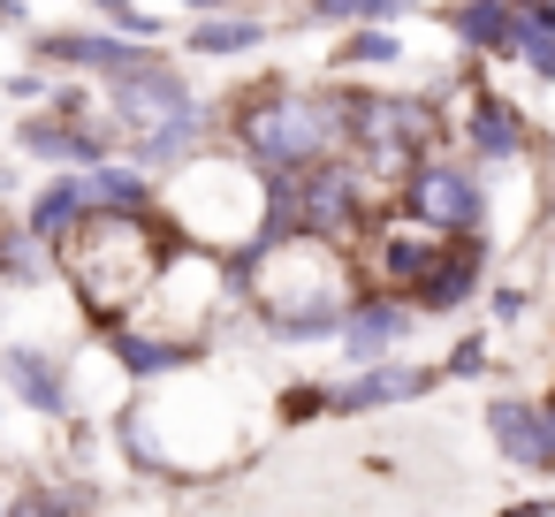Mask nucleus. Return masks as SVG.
Returning <instances> with one entry per match:
<instances>
[{"label": "nucleus", "mask_w": 555, "mask_h": 517, "mask_svg": "<svg viewBox=\"0 0 555 517\" xmlns=\"http://www.w3.org/2000/svg\"><path fill=\"white\" fill-rule=\"evenodd\" d=\"M176 244H183V229L168 221V206H153V214H100L92 206V221L62 244V282L77 289L92 327H115V320L145 312Z\"/></svg>", "instance_id": "nucleus-3"}, {"label": "nucleus", "mask_w": 555, "mask_h": 517, "mask_svg": "<svg viewBox=\"0 0 555 517\" xmlns=\"http://www.w3.org/2000/svg\"><path fill=\"white\" fill-rule=\"evenodd\" d=\"M214 138H221V107L191 100V107H176V115H160V122L130 130V145H122V153H138V160H145L153 176H176L183 160L214 153Z\"/></svg>", "instance_id": "nucleus-12"}, {"label": "nucleus", "mask_w": 555, "mask_h": 517, "mask_svg": "<svg viewBox=\"0 0 555 517\" xmlns=\"http://www.w3.org/2000/svg\"><path fill=\"white\" fill-rule=\"evenodd\" d=\"M100 92H107V107H115V122L122 130H145V122H160V115H176V107H191L198 92L183 85V69L168 62V54H138L130 69H115V77H100Z\"/></svg>", "instance_id": "nucleus-8"}, {"label": "nucleus", "mask_w": 555, "mask_h": 517, "mask_svg": "<svg viewBox=\"0 0 555 517\" xmlns=\"http://www.w3.org/2000/svg\"><path fill=\"white\" fill-rule=\"evenodd\" d=\"M350 122H358V92L350 85L259 77V85L221 100V138L236 153H251L259 168H312L327 153H350Z\"/></svg>", "instance_id": "nucleus-2"}, {"label": "nucleus", "mask_w": 555, "mask_h": 517, "mask_svg": "<svg viewBox=\"0 0 555 517\" xmlns=\"http://www.w3.org/2000/svg\"><path fill=\"white\" fill-rule=\"evenodd\" d=\"M517 16H525V0H449V31L479 62H509L517 54Z\"/></svg>", "instance_id": "nucleus-16"}, {"label": "nucleus", "mask_w": 555, "mask_h": 517, "mask_svg": "<svg viewBox=\"0 0 555 517\" xmlns=\"http://www.w3.org/2000/svg\"><path fill=\"white\" fill-rule=\"evenodd\" d=\"M335 69H403V39L388 24H350L335 47Z\"/></svg>", "instance_id": "nucleus-21"}, {"label": "nucleus", "mask_w": 555, "mask_h": 517, "mask_svg": "<svg viewBox=\"0 0 555 517\" xmlns=\"http://www.w3.org/2000/svg\"><path fill=\"white\" fill-rule=\"evenodd\" d=\"M0 509H9V502H0Z\"/></svg>", "instance_id": "nucleus-31"}, {"label": "nucleus", "mask_w": 555, "mask_h": 517, "mask_svg": "<svg viewBox=\"0 0 555 517\" xmlns=\"http://www.w3.org/2000/svg\"><path fill=\"white\" fill-rule=\"evenodd\" d=\"M100 350H107V358H115V373H130L138 388H153V380H168V373H183V365H198V358H206L198 342L160 335L153 320H115V327H100Z\"/></svg>", "instance_id": "nucleus-13"}, {"label": "nucleus", "mask_w": 555, "mask_h": 517, "mask_svg": "<svg viewBox=\"0 0 555 517\" xmlns=\"http://www.w3.org/2000/svg\"><path fill=\"white\" fill-rule=\"evenodd\" d=\"M487 312L509 327V320H525L532 312V289H517V282H502V289H487Z\"/></svg>", "instance_id": "nucleus-26"}, {"label": "nucleus", "mask_w": 555, "mask_h": 517, "mask_svg": "<svg viewBox=\"0 0 555 517\" xmlns=\"http://www.w3.org/2000/svg\"><path fill=\"white\" fill-rule=\"evenodd\" d=\"M229 274L244 289V312L267 327V342H327L343 335L365 274H358V251L335 244V236H251L229 251Z\"/></svg>", "instance_id": "nucleus-1"}, {"label": "nucleus", "mask_w": 555, "mask_h": 517, "mask_svg": "<svg viewBox=\"0 0 555 517\" xmlns=\"http://www.w3.org/2000/svg\"><path fill=\"white\" fill-rule=\"evenodd\" d=\"M532 471H555V403L540 396V434H532Z\"/></svg>", "instance_id": "nucleus-27"}, {"label": "nucleus", "mask_w": 555, "mask_h": 517, "mask_svg": "<svg viewBox=\"0 0 555 517\" xmlns=\"http://www.w3.org/2000/svg\"><path fill=\"white\" fill-rule=\"evenodd\" d=\"M456 145H464L487 176H517L525 153H532V130H525V115H517L502 92L472 85V92H456Z\"/></svg>", "instance_id": "nucleus-7"}, {"label": "nucleus", "mask_w": 555, "mask_h": 517, "mask_svg": "<svg viewBox=\"0 0 555 517\" xmlns=\"http://www.w3.org/2000/svg\"><path fill=\"white\" fill-rule=\"evenodd\" d=\"M267 39H274V24L251 9V0H244V9L191 16V31H183V47H191V54H206V62H244V54H259Z\"/></svg>", "instance_id": "nucleus-17"}, {"label": "nucleus", "mask_w": 555, "mask_h": 517, "mask_svg": "<svg viewBox=\"0 0 555 517\" xmlns=\"http://www.w3.org/2000/svg\"><path fill=\"white\" fill-rule=\"evenodd\" d=\"M411 9H426V0H297L305 24H396Z\"/></svg>", "instance_id": "nucleus-22"}, {"label": "nucleus", "mask_w": 555, "mask_h": 517, "mask_svg": "<svg viewBox=\"0 0 555 517\" xmlns=\"http://www.w3.org/2000/svg\"><path fill=\"white\" fill-rule=\"evenodd\" d=\"M426 312L403 297V289H358V305H350V320H343V365H373V358H396L403 342H411V327H418Z\"/></svg>", "instance_id": "nucleus-9"}, {"label": "nucleus", "mask_w": 555, "mask_h": 517, "mask_svg": "<svg viewBox=\"0 0 555 517\" xmlns=\"http://www.w3.org/2000/svg\"><path fill=\"white\" fill-rule=\"evenodd\" d=\"M54 267H62V251H54L31 221H0V282L39 289V282H54Z\"/></svg>", "instance_id": "nucleus-19"}, {"label": "nucleus", "mask_w": 555, "mask_h": 517, "mask_svg": "<svg viewBox=\"0 0 555 517\" xmlns=\"http://www.w3.org/2000/svg\"><path fill=\"white\" fill-rule=\"evenodd\" d=\"M0 24H31V0H0Z\"/></svg>", "instance_id": "nucleus-30"}, {"label": "nucleus", "mask_w": 555, "mask_h": 517, "mask_svg": "<svg viewBox=\"0 0 555 517\" xmlns=\"http://www.w3.org/2000/svg\"><path fill=\"white\" fill-rule=\"evenodd\" d=\"M487 434H494V449L517 464V471H532V434H540V403H525V396H494L487 403Z\"/></svg>", "instance_id": "nucleus-20"}, {"label": "nucleus", "mask_w": 555, "mask_h": 517, "mask_svg": "<svg viewBox=\"0 0 555 517\" xmlns=\"http://www.w3.org/2000/svg\"><path fill=\"white\" fill-rule=\"evenodd\" d=\"M479 289H487V229H449V244H441V259L426 267V282L411 289V305H418L426 320H449V312H464Z\"/></svg>", "instance_id": "nucleus-10"}, {"label": "nucleus", "mask_w": 555, "mask_h": 517, "mask_svg": "<svg viewBox=\"0 0 555 517\" xmlns=\"http://www.w3.org/2000/svg\"><path fill=\"white\" fill-rule=\"evenodd\" d=\"M160 206L191 244L236 251L267 229V168L251 153H198L176 176H160Z\"/></svg>", "instance_id": "nucleus-4"}, {"label": "nucleus", "mask_w": 555, "mask_h": 517, "mask_svg": "<svg viewBox=\"0 0 555 517\" xmlns=\"http://www.w3.org/2000/svg\"><path fill=\"white\" fill-rule=\"evenodd\" d=\"M168 9H191V16H214V9H244V0H168Z\"/></svg>", "instance_id": "nucleus-29"}, {"label": "nucleus", "mask_w": 555, "mask_h": 517, "mask_svg": "<svg viewBox=\"0 0 555 517\" xmlns=\"http://www.w3.org/2000/svg\"><path fill=\"white\" fill-rule=\"evenodd\" d=\"M24 221H31V229H39V236H47L54 251H62V244H69V236H77V229L92 221V198H85V168H54V176H47V183L31 191Z\"/></svg>", "instance_id": "nucleus-18"}, {"label": "nucleus", "mask_w": 555, "mask_h": 517, "mask_svg": "<svg viewBox=\"0 0 555 517\" xmlns=\"http://www.w3.org/2000/svg\"><path fill=\"white\" fill-rule=\"evenodd\" d=\"M0 92H9V100H47V92H54V77H47V62H39V69H16Z\"/></svg>", "instance_id": "nucleus-28"}, {"label": "nucleus", "mask_w": 555, "mask_h": 517, "mask_svg": "<svg viewBox=\"0 0 555 517\" xmlns=\"http://www.w3.org/2000/svg\"><path fill=\"white\" fill-rule=\"evenodd\" d=\"M396 198H403L411 214H426L434 229H487V214H494L487 168H479L472 153H449V145H441V153H426Z\"/></svg>", "instance_id": "nucleus-5"}, {"label": "nucleus", "mask_w": 555, "mask_h": 517, "mask_svg": "<svg viewBox=\"0 0 555 517\" xmlns=\"http://www.w3.org/2000/svg\"><path fill=\"white\" fill-rule=\"evenodd\" d=\"M92 9H100L115 31H130V39H160V31H168L153 9H138V0H92Z\"/></svg>", "instance_id": "nucleus-25"}, {"label": "nucleus", "mask_w": 555, "mask_h": 517, "mask_svg": "<svg viewBox=\"0 0 555 517\" xmlns=\"http://www.w3.org/2000/svg\"><path fill=\"white\" fill-rule=\"evenodd\" d=\"M487 365H494V342H487V327H479V335H456V342H449V358H441V373H449V380H479Z\"/></svg>", "instance_id": "nucleus-24"}, {"label": "nucleus", "mask_w": 555, "mask_h": 517, "mask_svg": "<svg viewBox=\"0 0 555 517\" xmlns=\"http://www.w3.org/2000/svg\"><path fill=\"white\" fill-rule=\"evenodd\" d=\"M0 380L24 396V411H39V418H54V426L85 411V403H77V380H69L47 350H31V342H9V350H0Z\"/></svg>", "instance_id": "nucleus-15"}, {"label": "nucleus", "mask_w": 555, "mask_h": 517, "mask_svg": "<svg viewBox=\"0 0 555 517\" xmlns=\"http://www.w3.org/2000/svg\"><path fill=\"white\" fill-rule=\"evenodd\" d=\"M434 380H449V373H441V365H411V358H373V365H350V380H335V418H365V411L418 403Z\"/></svg>", "instance_id": "nucleus-11"}, {"label": "nucleus", "mask_w": 555, "mask_h": 517, "mask_svg": "<svg viewBox=\"0 0 555 517\" xmlns=\"http://www.w3.org/2000/svg\"><path fill=\"white\" fill-rule=\"evenodd\" d=\"M153 39H130V31H69V24H54V31H39L31 39V54L47 62V69H85V77H115V69H130L138 54H145Z\"/></svg>", "instance_id": "nucleus-14"}, {"label": "nucleus", "mask_w": 555, "mask_h": 517, "mask_svg": "<svg viewBox=\"0 0 555 517\" xmlns=\"http://www.w3.org/2000/svg\"><path fill=\"white\" fill-rule=\"evenodd\" d=\"M274 418H282V426H320V418H335V380H289V388L274 396Z\"/></svg>", "instance_id": "nucleus-23"}, {"label": "nucleus", "mask_w": 555, "mask_h": 517, "mask_svg": "<svg viewBox=\"0 0 555 517\" xmlns=\"http://www.w3.org/2000/svg\"><path fill=\"white\" fill-rule=\"evenodd\" d=\"M16 145H24V160H39V168H100V160H115V153L130 145V130L115 122V107H92V115L31 107V115L16 122Z\"/></svg>", "instance_id": "nucleus-6"}]
</instances>
